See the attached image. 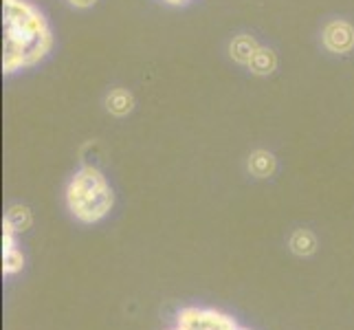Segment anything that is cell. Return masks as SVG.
<instances>
[{"label": "cell", "mask_w": 354, "mask_h": 330, "mask_svg": "<svg viewBox=\"0 0 354 330\" xmlns=\"http://www.w3.org/2000/svg\"><path fill=\"white\" fill-rule=\"evenodd\" d=\"M5 3H14V0H5Z\"/></svg>", "instance_id": "14"}, {"label": "cell", "mask_w": 354, "mask_h": 330, "mask_svg": "<svg viewBox=\"0 0 354 330\" xmlns=\"http://www.w3.org/2000/svg\"><path fill=\"white\" fill-rule=\"evenodd\" d=\"M174 330H247L238 326L229 315L214 309H185L178 315Z\"/></svg>", "instance_id": "3"}, {"label": "cell", "mask_w": 354, "mask_h": 330, "mask_svg": "<svg viewBox=\"0 0 354 330\" xmlns=\"http://www.w3.org/2000/svg\"><path fill=\"white\" fill-rule=\"evenodd\" d=\"M68 212L82 223H97L113 210V190L97 167H82L66 187Z\"/></svg>", "instance_id": "2"}, {"label": "cell", "mask_w": 354, "mask_h": 330, "mask_svg": "<svg viewBox=\"0 0 354 330\" xmlns=\"http://www.w3.org/2000/svg\"><path fill=\"white\" fill-rule=\"evenodd\" d=\"M249 68L253 73H258V75H266V73H271L275 68V55L268 51V48L260 46L258 53H255L253 59L249 62Z\"/></svg>", "instance_id": "9"}, {"label": "cell", "mask_w": 354, "mask_h": 330, "mask_svg": "<svg viewBox=\"0 0 354 330\" xmlns=\"http://www.w3.org/2000/svg\"><path fill=\"white\" fill-rule=\"evenodd\" d=\"M5 220H7V223L18 231V234H20V231H24V229H27V227L31 225V214H29L27 207L14 205V207H11V210L7 212Z\"/></svg>", "instance_id": "10"}, {"label": "cell", "mask_w": 354, "mask_h": 330, "mask_svg": "<svg viewBox=\"0 0 354 330\" xmlns=\"http://www.w3.org/2000/svg\"><path fill=\"white\" fill-rule=\"evenodd\" d=\"M24 264V255L20 253V249H11V251H3V273L5 275H14L18 273Z\"/></svg>", "instance_id": "11"}, {"label": "cell", "mask_w": 354, "mask_h": 330, "mask_svg": "<svg viewBox=\"0 0 354 330\" xmlns=\"http://www.w3.org/2000/svg\"><path fill=\"white\" fill-rule=\"evenodd\" d=\"M167 3H174L176 5V3H185V0H167Z\"/></svg>", "instance_id": "13"}, {"label": "cell", "mask_w": 354, "mask_h": 330, "mask_svg": "<svg viewBox=\"0 0 354 330\" xmlns=\"http://www.w3.org/2000/svg\"><path fill=\"white\" fill-rule=\"evenodd\" d=\"M249 169L255 174V176H268V174H273V169H275V158L264 152V150H258V152H253L251 158H249Z\"/></svg>", "instance_id": "6"}, {"label": "cell", "mask_w": 354, "mask_h": 330, "mask_svg": "<svg viewBox=\"0 0 354 330\" xmlns=\"http://www.w3.org/2000/svg\"><path fill=\"white\" fill-rule=\"evenodd\" d=\"M68 3L73 7H77V9H86V7H93L95 5V0H68Z\"/></svg>", "instance_id": "12"}, {"label": "cell", "mask_w": 354, "mask_h": 330, "mask_svg": "<svg viewBox=\"0 0 354 330\" xmlns=\"http://www.w3.org/2000/svg\"><path fill=\"white\" fill-rule=\"evenodd\" d=\"M315 247H317V240H315V236L310 234V231H306V229L295 231L292 238H290V249L295 251L297 255H310L315 251Z\"/></svg>", "instance_id": "8"}, {"label": "cell", "mask_w": 354, "mask_h": 330, "mask_svg": "<svg viewBox=\"0 0 354 330\" xmlns=\"http://www.w3.org/2000/svg\"><path fill=\"white\" fill-rule=\"evenodd\" d=\"M3 71L16 73L33 66L48 53L53 44L51 29L44 16L27 0H14L3 7Z\"/></svg>", "instance_id": "1"}, {"label": "cell", "mask_w": 354, "mask_h": 330, "mask_svg": "<svg viewBox=\"0 0 354 330\" xmlns=\"http://www.w3.org/2000/svg\"><path fill=\"white\" fill-rule=\"evenodd\" d=\"M132 95L128 93V91H124V89H117V91H113L111 95H108V100H106V106H108V110H111L113 115H128L130 110H132Z\"/></svg>", "instance_id": "7"}, {"label": "cell", "mask_w": 354, "mask_h": 330, "mask_svg": "<svg viewBox=\"0 0 354 330\" xmlns=\"http://www.w3.org/2000/svg\"><path fill=\"white\" fill-rule=\"evenodd\" d=\"M324 42L333 53H348L354 46V29L346 20H333L324 29Z\"/></svg>", "instance_id": "4"}, {"label": "cell", "mask_w": 354, "mask_h": 330, "mask_svg": "<svg viewBox=\"0 0 354 330\" xmlns=\"http://www.w3.org/2000/svg\"><path fill=\"white\" fill-rule=\"evenodd\" d=\"M258 48H260V44L253 38H249V35H238V38L231 42V55H234L236 62L249 66L253 55L258 53Z\"/></svg>", "instance_id": "5"}]
</instances>
